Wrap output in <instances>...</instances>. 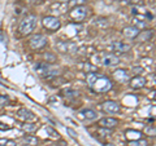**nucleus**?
<instances>
[{"mask_svg": "<svg viewBox=\"0 0 156 146\" xmlns=\"http://www.w3.org/2000/svg\"><path fill=\"white\" fill-rule=\"evenodd\" d=\"M129 134H131V137H128V138H130V140H133V138H135V140H138V138H140V132H138V131H126V136H129Z\"/></svg>", "mask_w": 156, "mask_h": 146, "instance_id": "412c9836", "label": "nucleus"}, {"mask_svg": "<svg viewBox=\"0 0 156 146\" xmlns=\"http://www.w3.org/2000/svg\"><path fill=\"white\" fill-rule=\"evenodd\" d=\"M146 16H147V18H148V19H152V18H154L152 14H151V13H147V12H146Z\"/></svg>", "mask_w": 156, "mask_h": 146, "instance_id": "72a5a7b5", "label": "nucleus"}, {"mask_svg": "<svg viewBox=\"0 0 156 146\" xmlns=\"http://www.w3.org/2000/svg\"><path fill=\"white\" fill-rule=\"evenodd\" d=\"M65 96L69 97V98H74V97H78L80 96V93L76 91H65Z\"/></svg>", "mask_w": 156, "mask_h": 146, "instance_id": "b1692460", "label": "nucleus"}, {"mask_svg": "<svg viewBox=\"0 0 156 146\" xmlns=\"http://www.w3.org/2000/svg\"><path fill=\"white\" fill-rule=\"evenodd\" d=\"M42 23H43V26H44L47 30H50V31H57L58 28L61 27V22H60V19H58L57 17L55 16H47L42 19Z\"/></svg>", "mask_w": 156, "mask_h": 146, "instance_id": "39448f33", "label": "nucleus"}, {"mask_svg": "<svg viewBox=\"0 0 156 146\" xmlns=\"http://www.w3.org/2000/svg\"><path fill=\"white\" fill-rule=\"evenodd\" d=\"M35 70L44 79H52V78L58 75V71L56 69H53L52 66H50L48 64H44V62H41V64L35 65Z\"/></svg>", "mask_w": 156, "mask_h": 146, "instance_id": "7ed1b4c3", "label": "nucleus"}, {"mask_svg": "<svg viewBox=\"0 0 156 146\" xmlns=\"http://www.w3.org/2000/svg\"><path fill=\"white\" fill-rule=\"evenodd\" d=\"M146 133L148 136H155V127L154 125L152 127H151V125H147V127H146Z\"/></svg>", "mask_w": 156, "mask_h": 146, "instance_id": "bb28decb", "label": "nucleus"}, {"mask_svg": "<svg viewBox=\"0 0 156 146\" xmlns=\"http://www.w3.org/2000/svg\"><path fill=\"white\" fill-rule=\"evenodd\" d=\"M9 104V97L7 96H0V106H5Z\"/></svg>", "mask_w": 156, "mask_h": 146, "instance_id": "393cba45", "label": "nucleus"}, {"mask_svg": "<svg viewBox=\"0 0 156 146\" xmlns=\"http://www.w3.org/2000/svg\"><path fill=\"white\" fill-rule=\"evenodd\" d=\"M37 128H38L37 124H23L22 125V129L29 131V132H33V131H35Z\"/></svg>", "mask_w": 156, "mask_h": 146, "instance_id": "4be33fe9", "label": "nucleus"}, {"mask_svg": "<svg viewBox=\"0 0 156 146\" xmlns=\"http://www.w3.org/2000/svg\"><path fill=\"white\" fill-rule=\"evenodd\" d=\"M122 34H124V36L128 39H135L136 35L139 34V28H136L134 26H128L122 30Z\"/></svg>", "mask_w": 156, "mask_h": 146, "instance_id": "2eb2a0df", "label": "nucleus"}, {"mask_svg": "<svg viewBox=\"0 0 156 146\" xmlns=\"http://www.w3.org/2000/svg\"><path fill=\"white\" fill-rule=\"evenodd\" d=\"M81 116H82L83 119L94 120V119H96L98 114L95 113L94 110H91V109H85V110H82V111H81Z\"/></svg>", "mask_w": 156, "mask_h": 146, "instance_id": "dca6fc26", "label": "nucleus"}, {"mask_svg": "<svg viewBox=\"0 0 156 146\" xmlns=\"http://www.w3.org/2000/svg\"><path fill=\"white\" fill-rule=\"evenodd\" d=\"M87 11H89V9L85 5H77L69 12V17L72 18V21H74V22H82L87 16Z\"/></svg>", "mask_w": 156, "mask_h": 146, "instance_id": "20e7f679", "label": "nucleus"}, {"mask_svg": "<svg viewBox=\"0 0 156 146\" xmlns=\"http://www.w3.org/2000/svg\"><path fill=\"white\" fill-rule=\"evenodd\" d=\"M17 116L23 121H34V120H37L35 114H34L33 111H30L29 109H25V108L20 109L17 111Z\"/></svg>", "mask_w": 156, "mask_h": 146, "instance_id": "1a4fd4ad", "label": "nucleus"}, {"mask_svg": "<svg viewBox=\"0 0 156 146\" xmlns=\"http://www.w3.org/2000/svg\"><path fill=\"white\" fill-rule=\"evenodd\" d=\"M129 146H148L147 140L138 138V140H131L129 141Z\"/></svg>", "mask_w": 156, "mask_h": 146, "instance_id": "6ab92c4d", "label": "nucleus"}, {"mask_svg": "<svg viewBox=\"0 0 156 146\" xmlns=\"http://www.w3.org/2000/svg\"><path fill=\"white\" fill-rule=\"evenodd\" d=\"M121 2H128V0H121Z\"/></svg>", "mask_w": 156, "mask_h": 146, "instance_id": "e433bc0d", "label": "nucleus"}, {"mask_svg": "<svg viewBox=\"0 0 156 146\" xmlns=\"http://www.w3.org/2000/svg\"><path fill=\"white\" fill-rule=\"evenodd\" d=\"M113 78H115V80L119 83H126V81H129V72L122 69L116 70L113 72Z\"/></svg>", "mask_w": 156, "mask_h": 146, "instance_id": "f8f14e48", "label": "nucleus"}, {"mask_svg": "<svg viewBox=\"0 0 156 146\" xmlns=\"http://www.w3.org/2000/svg\"><path fill=\"white\" fill-rule=\"evenodd\" d=\"M104 146H115L113 144H104Z\"/></svg>", "mask_w": 156, "mask_h": 146, "instance_id": "c9c22d12", "label": "nucleus"}, {"mask_svg": "<svg viewBox=\"0 0 156 146\" xmlns=\"http://www.w3.org/2000/svg\"><path fill=\"white\" fill-rule=\"evenodd\" d=\"M23 142H25L27 146H35L38 144V138L34 137V136H31V134H27V136L23 137Z\"/></svg>", "mask_w": 156, "mask_h": 146, "instance_id": "a211bd4d", "label": "nucleus"}, {"mask_svg": "<svg viewBox=\"0 0 156 146\" xmlns=\"http://www.w3.org/2000/svg\"><path fill=\"white\" fill-rule=\"evenodd\" d=\"M112 87H113V83H112L108 78H105L103 75H99L96 78V80L92 83L91 88L94 89L96 93H104V92L111 91Z\"/></svg>", "mask_w": 156, "mask_h": 146, "instance_id": "f03ea898", "label": "nucleus"}, {"mask_svg": "<svg viewBox=\"0 0 156 146\" xmlns=\"http://www.w3.org/2000/svg\"><path fill=\"white\" fill-rule=\"evenodd\" d=\"M5 144H7V140L0 138V146H5Z\"/></svg>", "mask_w": 156, "mask_h": 146, "instance_id": "2f4dec72", "label": "nucleus"}, {"mask_svg": "<svg viewBox=\"0 0 156 146\" xmlns=\"http://www.w3.org/2000/svg\"><path fill=\"white\" fill-rule=\"evenodd\" d=\"M85 70L89 71V72H95V71H96V67L92 66V65H90V64H86V65H85Z\"/></svg>", "mask_w": 156, "mask_h": 146, "instance_id": "c85d7f7f", "label": "nucleus"}, {"mask_svg": "<svg viewBox=\"0 0 156 146\" xmlns=\"http://www.w3.org/2000/svg\"><path fill=\"white\" fill-rule=\"evenodd\" d=\"M58 3H69V2H72V0H57Z\"/></svg>", "mask_w": 156, "mask_h": 146, "instance_id": "f704fd0d", "label": "nucleus"}, {"mask_svg": "<svg viewBox=\"0 0 156 146\" xmlns=\"http://www.w3.org/2000/svg\"><path fill=\"white\" fill-rule=\"evenodd\" d=\"M152 35H154V32H152V30H147V31H139V34L136 35V38L135 39H138V40H140V41H148L151 38H152Z\"/></svg>", "mask_w": 156, "mask_h": 146, "instance_id": "f3484780", "label": "nucleus"}, {"mask_svg": "<svg viewBox=\"0 0 156 146\" xmlns=\"http://www.w3.org/2000/svg\"><path fill=\"white\" fill-rule=\"evenodd\" d=\"M56 48H57V51H60L62 53H73V52H76L77 45L72 41H58L56 43Z\"/></svg>", "mask_w": 156, "mask_h": 146, "instance_id": "6e6552de", "label": "nucleus"}, {"mask_svg": "<svg viewBox=\"0 0 156 146\" xmlns=\"http://www.w3.org/2000/svg\"><path fill=\"white\" fill-rule=\"evenodd\" d=\"M5 146H17V145H16V142H14V141H12V140H7Z\"/></svg>", "mask_w": 156, "mask_h": 146, "instance_id": "c756f323", "label": "nucleus"}, {"mask_svg": "<svg viewBox=\"0 0 156 146\" xmlns=\"http://www.w3.org/2000/svg\"><path fill=\"white\" fill-rule=\"evenodd\" d=\"M0 129L7 131V129H9V127H8V125H3V123H0Z\"/></svg>", "mask_w": 156, "mask_h": 146, "instance_id": "7c9ffc66", "label": "nucleus"}, {"mask_svg": "<svg viewBox=\"0 0 156 146\" xmlns=\"http://www.w3.org/2000/svg\"><path fill=\"white\" fill-rule=\"evenodd\" d=\"M101 62H103V65L104 66H116V65H119L120 64V60H119V57H116L113 55H105L103 57V60H101Z\"/></svg>", "mask_w": 156, "mask_h": 146, "instance_id": "4468645a", "label": "nucleus"}, {"mask_svg": "<svg viewBox=\"0 0 156 146\" xmlns=\"http://www.w3.org/2000/svg\"><path fill=\"white\" fill-rule=\"evenodd\" d=\"M111 49L121 55V53H126L128 51H130V45L125 44V43H122V41H113L111 44Z\"/></svg>", "mask_w": 156, "mask_h": 146, "instance_id": "9d476101", "label": "nucleus"}, {"mask_svg": "<svg viewBox=\"0 0 156 146\" xmlns=\"http://www.w3.org/2000/svg\"><path fill=\"white\" fill-rule=\"evenodd\" d=\"M134 27H136V28H138V27H146V23L142 21V19H140V21H139V19H134Z\"/></svg>", "mask_w": 156, "mask_h": 146, "instance_id": "a878e982", "label": "nucleus"}, {"mask_svg": "<svg viewBox=\"0 0 156 146\" xmlns=\"http://www.w3.org/2000/svg\"><path fill=\"white\" fill-rule=\"evenodd\" d=\"M101 109H103V111L107 114H117L121 111V106H120V104H117L115 101H107L101 105Z\"/></svg>", "mask_w": 156, "mask_h": 146, "instance_id": "0eeeda50", "label": "nucleus"}, {"mask_svg": "<svg viewBox=\"0 0 156 146\" xmlns=\"http://www.w3.org/2000/svg\"><path fill=\"white\" fill-rule=\"evenodd\" d=\"M66 132L69 133V136H70L72 138H74V140H77V138H78V136H77V132H76V131L73 129V128H68V129H66Z\"/></svg>", "mask_w": 156, "mask_h": 146, "instance_id": "cd10ccee", "label": "nucleus"}, {"mask_svg": "<svg viewBox=\"0 0 156 146\" xmlns=\"http://www.w3.org/2000/svg\"><path fill=\"white\" fill-rule=\"evenodd\" d=\"M98 76H99V74H98V72H89V74H87V83H89L90 87L92 85V83L96 80Z\"/></svg>", "mask_w": 156, "mask_h": 146, "instance_id": "aec40b11", "label": "nucleus"}, {"mask_svg": "<svg viewBox=\"0 0 156 146\" xmlns=\"http://www.w3.org/2000/svg\"><path fill=\"white\" fill-rule=\"evenodd\" d=\"M119 123H120L119 119H116V118H103V119L99 120V125H100V127L101 128H107V129L115 128Z\"/></svg>", "mask_w": 156, "mask_h": 146, "instance_id": "9b49d317", "label": "nucleus"}, {"mask_svg": "<svg viewBox=\"0 0 156 146\" xmlns=\"http://www.w3.org/2000/svg\"><path fill=\"white\" fill-rule=\"evenodd\" d=\"M144 85H146V79L140 75H136L130 80V87L133 89H140V88H143Z\"/></svg>", "mask_w": 156, "mask_h": 146, "instance_id": "ddd939ff", "label": "nucleus"}, {"mask_svg": "<svg viewBox=\"0 0 156 146\" xmlns=\"http://www.w3.org/2000/svg\"><path fill=\"white\" fill-rule=\"evenodd\" d=\"M134 71H135V74H139V71L142 72V67H140V69H139V67H135Z\"/></svg>", "mask_w": 156, "mask_h": 146, "instance_id": "473e14b6", "label": "nucleus"}, {"mask_svg": "<svg viewBox=\"0 0 156 146\" xmlns=\"http://www.w3.org/2000/svg\"><path fill=\"white\" fill-rule=\"evenodd\" d=\"M46 131H47V133H50L51 137H53V138H58V133H57L53 128H51V127H46Z\"/></svg>", "mask_w": 156, "mask_h": 146, "instance_id": "5701e85b", "label": "nucleus"}, {"mask_svg": "<svg viewBox=\"0 0 156 146\" xmlns=\"http://www.w3.org/2000/svg\"><path fill=\"white\" fill-rule=\"evenodd\" d=\"M37 27V17L35 16H27L25 17L20 23V27H18V31L22 36H26V35H30V34L35 30Z\"/></svg>", "mask_w": 156, "mask_h": 146, "instance_id": "f257e3e1", "label": "nucleus"}, {"mask_svg": "<svg viewBox=\"0 0 156 146\" xmlns=\"http://www.w3.org/2000/svg\"><path fill=\"white\" fill-rule=\"evenodd\" d=\"M47 38L44 35H41V34H37L34 35L30 40H29V45H30L31 49L34 51H38V49H42L47 45Z\"/></svg>", "mask_w": 156, "mask_h": 146, "instance_id": "423d86ee", "label": "nucleus"}]
</instances>
